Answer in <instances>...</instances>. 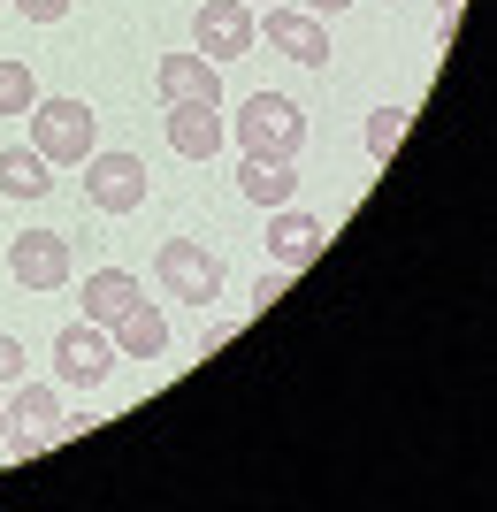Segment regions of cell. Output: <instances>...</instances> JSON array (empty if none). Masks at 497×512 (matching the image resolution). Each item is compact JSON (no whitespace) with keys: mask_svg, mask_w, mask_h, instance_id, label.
Wrapping results in <instances>:
<instances>
[{"mask_svg":"<svg viewBox=\"0 0 497 512\" xmlns=\"http://www.w3.org/2000/svg\"><path fill=\"white\" fill-rule=\"evenodd\" d=\"M283 283H291V268H268V276L253 283V306H276V299H283Z\"/></svg>","mask_w":497,"mask_h":512,"instance_id":"44dd1931","label":"cell"},{"mask_svg":"<svg viewBox=\"0 0 497 512\" xmlns=\"http://www.w3.org/2000/svg\"><path fill=\"white\" fill-rule=\"evenodd\" d=\"M69 237L62 230H23L16 245H8V276L23 283V291H62L69 283Z\"/></svg>","mask_w":497,"mask_h":512,"instance_id":"52a82bcc","label":"cell"},{"mask_svg":"<svg viewBox=\"0 0 497 512\" xmlns=\"http://www.w3.org/2000/svg\"><path fill=\"white\" fill-rule=\"evenodd\" d=\"M54 436H62V390L54 383H16V398H8V451L31 459V451H46Z\"/></svg>","mask_w":497,"mask_h":512,"instance_id":"8992f818","label":"cell"},{"mask_svg":"<svg viewBox=\"0 0 497 512\" xmlns=\"http://www.w3.org/2000/svg\"><path fill=\"white\" fill-rule=\"evenodd\" d=\"M230 138H238V161H299L306 153V107L283 100V92H253L238 107Z\"/></svg>","mask_w":497,"mask_h":512,"instance_id":"6da1fadb","label":"cell"},{"mask_svg":"<svg viewBox=\"0 0 497 512\" xmlns=\"http://www.w3.org/2000/svg\"><path fill=\"white\" fill-rule=\"evenodd\" d=\"M260 39L276 46L283 62H306V69L329 62V23L314 16V8H268V16H260Z\"/></svg>","mask_w":497,"mask_h":512,"instance_id":"9c48e42d","label":"cell"},{"mask_svg":"<svg viewBox=\"0 0 497 512\" xmlns=\"http://www.w3.org/2000/svg\"><path fill=\"white\" fill-rule=\"evenodd\" d=\"M169 146L184 153V161H215L222 146H230V115H222L215 100H169Z\"/></svg>","mask_w":497,"mask_h":512,"instance_id":"ba28073f","label":"cell"},{"mask_svg":"<svg viewBox=\"0 0 497 512\" xmlns=\"http://www.w3.org/2000/svg\"><path fill=\"white\" fill-rule=\"evenodd\" d=\"M322 245H329L322 214H299L291 199L268 207V253H276V268H306V260H322Z\"/></svg>","mask_w":497,"mask_h":512,"instance_id":"8fae6325","label":"cell"},{"mask_svg":"<svg viewBox=\"0 0 497 512\" xmlns=\"http://www.w3.org/2000/svg\"><path fill=\"white\" fill-rule=\"evenodd\" d=\"M54 375H62L69 390H100L115 375V337L100 321H69L62 337H54Z\"/></svg>","mask_w":497,"mask_h":512,"instance_id":"5b68a950","label":"cell"},{"mask_svg":"<svg viewBox=\"0 0 497 512\" xmlns=\"http://www.w3.org/2000/svg\"><path fill=\"white\" fill-rule=\"evenodd\" d=\"M260 39V16H253V0H199V16H192V46L207 54V62H238V54H253Z\"/></svg>","mask_w":497,"mask_h":512,"instance_id":"277c9868","label":"cell"},{"mask_svg":"<svg viewBox=\"0 0 497 512\" xmlns=\"http://www.w3.org/2000/svg\"><path fill=\"white\" fill-rule=\"evenodd\" d=\"M238 192L253 207H283V199L299 192V176H291V161H238Z\"/></svg>","mask_w":497,"mask_h":512,"instance_id":"2e32d148","label":"cell"},{"mask_svg":"<svg viewBox=\"0 0 497 512\" xmlns=\"http://www.w3.org/2000/svg\"><path fill=\"white\" fill-rule=\"evenodd\" d=\"M16 16H23V23H62L69 0H16Z\"/></svg>","mask_w":497,"mask_h":512,"instance_id":"ffe728a7","label":"cell"},{"mask_svg":"<svg viewBox=\"0 0 497 512\" xmlns=\"http://www.w3.org/2000/svg\"><path fill=\"white\" fill-rule=\"evenodd\" d=\"M16 383H23V344L0 329V390H16Z\"/></svg>","mask_w":497,"mask_h":512,"instance_id":"d6986e66","label":"cell"},{"mask_svg":"<svg viewBox=\"0 0 497 512\" xmlns=\"http://www.w3.org/2000/svg\"><path fill=\"white\" fill-rule=\"evenodd\" d=\"M108 337H115V360H161V352H169V314L153 299H138Z\"/></svg>","mask_w":497,"mask_h":512,"instance_id":"4fadbf2b","label":"cell"},{"mask_svg":"<svg viewBox=\"0 0 497 512\" xmlns=\"http://www.w3.org/2000/svg\"><path fill=\"white\" fill-rule=\"evenodd\" d=\"M31 146L54 161V169H77L100 153V115L85 100H31Z\"/></svg>","mask_w":497,"mask_h":512,"instance_id":"7a4b0ae2","label":"cell"},{"mask_svg":"<svg viewBox=\"0 0 497 512\" xmlns=\"http://www.w3.org/2000/svg\"><path fill=\"white\" fill-rule=\"evenodd\" d=\"M153 276H161V291L184 299V306L222 299V260L207 253V245H192V237H169V245L153 253Z\"/></svg>","mask_w":497,"mask_h":512,"instance_id":"3957f363","label":"cell"},{"mask_svg":"<svg viewBox=\"0 0 497 512\" xmlns=\"http://www.w3.org/2000/svg\"><path fill=\"white\" fill-rule=\"evenodd\" d=\"M153 85H161V100H215L222 107V69L207 62V54H161V69H153Z\"/></svg>","mask_w":497,"mask_h":512,"instance_id":"7c38bea8","label":"cell"},{"mask_svg":"<svg viewBox=\"0 0 497 512\" xmlns=\"http://www.w3.org/2000/svg\"><path fill=\"white\" fill-rule=\"evenodd\" d=\"M398 138H406V107H375V115H368V153H375V161H390Z\"/></svg>","mask_w":497,"mask_h":512,"instance_id":"ac0fdd59","label":"cell"},{"mask_svg":"<svg viewBox=\"0 0 497 512\" xmlns=\"http://www.w3.org/2000/svg\"><path fill=\"white\" fill-rule=\"evenodd\" d=\"M31 100H39V77L23 62H0V115H31Z\"/></svg>","mask_w":497,"mask_h":512,"instance_id":"e0dca14e","label":"cell"},{"mask_svg":"<svg viewBox=\"0 0 497 512\" xmlns=\"http://www.w3.org/2000/svg\"><path fill=\"white\" fill-rule=\"evenodd\" d=\"M85 169H92L85 192H92L100 214H130L138 199H146V161H138V153H92Z\"/></svg>","mask_w":497,"mask_h":512,"instance_id":"30bf717a","label":"cell"},{"mask_svg":"<svg viewBox=\"0 0 497 512\" xmlns=\"http://www.w3.org/2000/svg\"><path fill=\"white\" fill-rule=\"evenodd\" d=\"M46 184H54V161H46L39 146L0 153V192H8V199H46Z\"/></svg>","mask_w":497,"mask_h":512,"instance_id":"9a60e30c","label":"cell"},{"mask_svg":"<svg viewBox=\"0 0 497 512\" xmlns=\"http://www.w3.org/2000/svg\"><path fill=\"white\" fill-rule=\"evenodd\" d=\"M138 299H146V291H138L130 268H92V276H85V321H100V329H115Z\"/></svg>","mask_w":497,"mask_h":512,"instance_id":"5bb4252c","label":"cell"},{"mask_svg":"<svg viewBox=\"0 0 497 512\" xmlns=\"http://www.w3.org/2000/svg\"><path fill=\"white\" fill-rule=\"evenodd\" d=\"M459 8H467V0H436V16H444V31L459 23Z\"/></svg>","mask_w":497,"mask_h":512,"instance_id":"7402d4cb","label":"cell"},{"mask_svg":"<svg viewBox=\"0 0 497 512\" xmlns=\"http://www.w3.org/2000/svg\"><path fill=\"white\" fill-rule=\"evenodd\" d=\"M306 8H314V16H337V8H352V0H306Z\"/></svg>","mask_w":497,"mask_h":512,"instance_id":"603a6c76","label":"cell"},{"mask_svg":"<svg viewBox=\"0 0 497 512\" xmlns=\"http://www.w3.org/2000/svg\"><path fill=\"white\" fill-rule=\"evenodd\" d=\"M0 436H8V406H0Z\"/></svg>","mask_w":497,"mask_h":512,"instance_id":"cb8c5ba5","label":"cell"}]
</instances>
